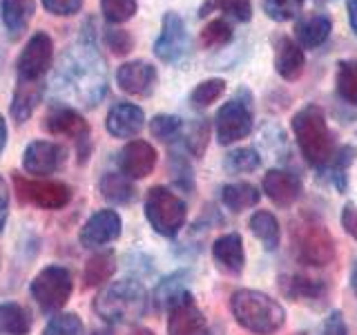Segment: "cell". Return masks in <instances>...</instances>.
<instances>
[{"label":"cell","instance_id":"obj_1","mask_svg":"<svg viewBox=\"0 0 357 335\" xmlns=\"http://www.w3.org/2000/svg\"><path fill=\"white\" fill-rule=\"evenodd\" d=\"M61 94L83 107H96L107 94V65L100 56L94 34H83L78 43L67 47L56 70Z\"/></svg>","mask_w":357,"mask_h":335},{"label":"cell","instance_id":"obj_2","mask_svg":"<svg viewBox=\"0 0 357 335\" xmlns=\"http://www.w3.org/2000/svg\"><path fill=\"white\" fill-rule=\"evenodd\" d=\"M293 134L301 156L315 170H326L333 163L335 154H337V145H335V134L328 128L326 112L319 105L308 103L295 112Z\"/></svg>","mask_w":357,"mask_h":335},{"label":"cell","instance_id":"obj_3","mask_svg":"<svg viewBox=\"0 0 357 335\" xmlns=\"http://www.w3.org/2000/svg\"><path fill=\"white\" fill-rule=\"evenodd\" d=\"M230 311L241 329L255 335H273L284 329L286 311L277 299L252 288H239L230 295Z\"/></svg>","mask_w":357,"mask_h":335},{"label":"cell","instance_id":"obj_4","mask_svg":"<svg viewBox=\"0 0 357 335\" xmlns=\"http://www.w3.org/2000/svg\"><path fill=\"white\" fill-rule=\"evenodd\" d=\"M148 290L137 279H119L98 290L94 313L107 324H134L148 311Z\"/></svg>","mask_w":357,"mask_h":335},{"label":"cell","instance_id":"obj_5","mask_svg":"<svg viewBox=\"0 0 357 335\" xmlns=\"http://www.w3.org/2000/svg\"><path fill=\"white\" fill-rule=\"evenodd\" d=\"M293 248L301 264L328 266L335 260V239L315 215H299L293 223Z\"/></svg>","mask_w":357,"mask_h":335},{"label":"cell","instance_id":"obj_6","mask_svg":"<svg viewBox=\"0 0 357 335\" xmlns=\"http://www.w3.org/2000/svg\"><path fill=\"white\" fill-rule=\"evenodd\" d=\"M145 219L161 237H176L188 219L185 201L165 186H152L145 195Z\"/></svg>","mask_w":357,"mask_h":335},{"label":"cell","instance_id":"obj_7","mask_svg":"<svg viewBox=\"0 0 357 335\" xmlns=\"http://www.w3.org/2000/svg\"><path fill=\"white\" fill-rule=\"evenodd\" d=\"M255 128L252 96L248 89H239L215 114V134L221 145H232L245 139Z\"/></svg>","mask_w":357,"mask_h":335},{"label":"cell","instance_id":"obj_8","mask_svg":"<svg viewBox=\"0 0 357 335\" xmlns=\"http://www.w3.org/2000/svg\"><path fill=\"white\" fill-rule=\"evenodd\" d=\"M72 290H74L72 273L59 264L45 266L29 284V295L45 315H56L67 304Z\"/></svg>","mask_w":357,"mask_h":335},{"label":"cell","instance_id":"obj_9","mask_svg":"<svg viewBox=\"0 0 357 335\" xmlns=\"http://www.w3.org/2000/svg\"><path fill=\"white\" fill-rule=\"evenodd\" d=\"M192 54V40L185 20L176 11H165L161 18V31L154 40V56L167 65H181Z\"/></svg>","mask_w":357,"mask_h":335},{"label":"cell","instance_id":"obj_10","mask_svg":"<svg viewBox=\"0 0 357 335\" xmlns=\"http://www.w3.org/2000/svg\"><path fill=\"white\" fill-rule=\"evenodd\" d=\"M54 63V40L47 31L31 34L16 61L18 83H45Z\"/></svg>","mask_w":357,"mask_h":335},{"label":"cell","instance_id":"obj_11","mask_svg":"<svg viewBox=\"0 0 357 335\" xmlns=\"http://www.w3.org/2000/svg\"><path fill=\"white\" fill-rule=\"evenodd\" d=\"M43 126L50 134H54V137L72 139L76 145L78 161L81 163L87 161L89 152H92V130H89V123L83 119L81 112L70 105H59L45 117Z\"/></svg>","mask_w":357,"mask_h":335},{"label":"cell","instance_id":"obj_12","mask_svg":"<svg viewBox=\"0 0 357 335\" xmlns=\"http://www.w3.org/2000/svg\"><path fill=\"white\" fill-rule=\"evenodd\" d=\"M14 186L18 199L22 204L36 206L43 210H61L72 201V188L63 181L52 179H29L22 174H14Z\"/></svg>","mask_w":357,"mask_h":335},{"label":"cell","instance_id":"obj_13","mask_svg":"<svg viewBox=\"0 0 357 335\" xmlns=\"http://www.w3.org/2000/svg\"><path fill=\"white\" fill-rule=\"evenodd\" d=\"M67 152L65 145L56 143V141H43L36 139L27 143L25 152H22V168L25 172L33 174V177H47L63 170V165L67 163Z\"/></svg>","mask_w":357,"mask_h":335},{"label":"cell","instance_id":"obj_14","mask_svg":"<svg viewBox=\"0 0 357 335\" xmlns=\"http://www.w3.org/2000/svg\"><path fill=\"white\" fill-rule=\"evenodd\" d=\"M165 311L167 335H208V322L190 290L181 297H176Z\"/></svg>","mask_w":357,"mask_h":335},{"label":"cell","instance_id":"obj_15","mask_svg":"<svg viewBox=\"0 0 357 335\" xmlns=\"http://www.w3.org/2000/svg\"><path fill=\"white\" fill-rule=\"evenodd\" d=\"M121 228H123V221L119 217L116 210L105 208V210H98L89 217L81 232H78V239L85 246V248H103V246L116 241L121 237Z\"/></svg>","mask_w":357,"mask_h":335},{"label":"cell","instance_id":"obj_16","mask_svg":"<svg viewBox=\"0 0 357 335\" xmlns=\"http://www.w3.org/2000/svg\"><path fill=\"white\" fill-rule=\"evenodd\" d=\"M156 161H159V154H156L154 145L143 139H134L126 143L119 152V170L128 179L150 177L156 168Z\"/></svg>","mask_w":357,"mask_h":335},{"label":"cell","instance_id":"obj_17","mask_svg":"<svg viewBox=\"0 0 357 335\" xmlns=\"http://www.w3.org/2000/svg\"><path fill=\"white\" fill-rule=\"evenodd\" d=\"M156 81V67L148 61H128L116 70V85L130 96H150Z\"/></svg>","mask_w":357,"mask_h":335},{"label":"cell","instance_id":"obj_18","mask_svg":"<svg viewBox=\"0 0 357 335\" xmlns=\"http://www.w3.org/2000/svg\"><path fill=\"white\" fill-rule=\"evenodd\" d=\"M273 65H275V72L284 78V81L293 83L297 78L304 74V67H306V54L304 47L293 40L290 36H279L273 38Z\"/></svg>","mask_w":357,"mask_h":335},{"label":"cell","instance_id":"obj_19","mask_svg":"<svg viewBox=\"0 0 357 335\" xmlns=\"http://www.w3.org/2000/svg\"><path fill=\"white\" fill-rule=\"evenodd\" d=\"M261 190L277 208H290L293 204H297L304 188H301V179L295 172L275 168V170H268L264 174Z\"/></svg>","mask_w":357,"mask_h":335},{"label":"cell","instance_id":"obj_20","mask_svg":"<svg viewBox=\"0 0 357 335\" xmlns=\"http://www.w3.org/2000/svg\"><path fill=\"white\" fill-rule=\"evenodd\" d=\"M212 260L226 275H241L245 266V248L239 232H226L212 244Z\"/></svg>","mask_w":357,"mask_h":335},{"label":"cell","instance_id":"obj_21","mask_svg":"<svg viewBox=\"0 0 357 335\" xmlns=\"http://www.w3.org/2000/svg\"><path fill=\"white\" fill-rule=\"evenodd\" d=\"M145 126V112L134 103L112 105L105 119V130L114 139H134Z\"/></svg>","mask_w":357,"mask_h":335},{"label":"cell","instance_id":"obj_22","mask_svg":"<svg viewBox=\"0 0 357 335\" xmlns=\"http://www.w3.org/2000/svg\"><path fill=\"white\" fill-rule=\"evenodd\" d=\"M333 31V20L328 14H321V11H312L297 18L295 22V38L304 50H317L324 43L331 38Z\"/></svg>","mask_w":357,"mask_h":335},{"label":"cell","instance_id":"obj_23","mask_svg":"<svg viewBox=\"0 0 357 335\" xmlns=\"http://www.w3.org/2000/svg\"><path fill=\"white\" fill-rule=\"evenodd\" d=\"M33 14H36V0H0V20L11 40L27 31Z\"/></svg>","mask_w":357,"mask_h":335},{"label":"cell","instance_id":"obj_24","mask_svg":"<svg viewBox=\"0 0 357 335\" xmlns=\"http://www.w3.org/2000/svg\"><path fill=\"white\" fill-rule=\"evenodd\" d=\"M279 288L282 293L295 302L301 299H319L326 293V284L321 279H312L308 275H301V273H293V275H282L279 277Z\"/></svg>","mask_w":357,"mask_h":335},{"label":"cell","instance_id":"obj_25","mask_svg":"<svg viewBox=\"0 0 357 335\" xmlns=\"http://www.w3.org/2000/svg\"><path fill=\"white\" fill-rule=\"evenodd\" d=\"M45 92V83H18L16 81V89H14V98H11V119L16 123H25L31 119L33 110L40 103Z\"/></svg>","mask_w":357,"mask_h":335},{"label":"cell","instance_id":"obj_26","mask_svg":"<svg viewBox=\"0 0 357 335\" xmlns=\"http://www.w3.org/2000/svg\"><path fill=\"white\" fill-rule=\"evenodd\" d=\"M98 193L105 201L116 206L132 204V201L137 199V188H134L132 179H128L123 172H107L100 177Z\"/></svg>","mask_w":357,"mask_h":335},{"label":"cell","instance_id":"obj_27","mask_svg":"<svg viewBox=\"0 0 357 335\" xmlns=\"http://www.w3.org/2000/svg\"><path fill=\"white\" fill-rule=\"evenodd\" d=\"M219 197H221V204L232 212H243L248 208H255L261 199L259 188L248 181H232V184L221 186Z\"/></svg>","mask_w":357,"mask_h":335},{"label":"cell","instance_id":"obj_28","mask_svg":"<svg viewBox=\"0 0 357 335\" xmlns=\"http://www.w3.org/2000/svg\"><path fill=\"white\" fill-rule=\"evenodd\" d=\"M250 232L257 239L261 241L266 251H277L279 244H282V228H279V221L273 212L268 210H257L248 221Z\"/></svg>","mask_w":357,"mask_h":335},{"label":"cell","instance_id":"obj_29","mask_svg":"<svg viewBox=\"0 0 357 335\" xmlns=\"http://www.w3.org/2000/svg\"><path fill=\"white\" fill-rule=\"evenodd\" d=\"M210 14H223V18L248 22L252 18L250 0H204L199 7V18H208Z\"/></svg>","mask_w":357,"mask_h":335},{"label":"cell","instance_id":"obj_30","mask_svg":"<svg viewBox=\"0 0 357 335\" xmlns=\"http://www.w3.org/2000/svg\"><path fill=\"white\" fill-rule=\"evenodd\" d=\"M114 273H116V255L112 251H100L85 262L83 282L85 286H100L107 284Z\"/></svg>","mask_w":357,"mask_h":335},{"label":"cell","instance_id":"obj_31","mask_svg":"<svg viewBox=\"0 0 357 335\" xmlns=\"http://www.w3.org/2000/svg\"><path fill=\"white\" fill-rule=\"evenodd\" d=\"M31 331V313L16 304L3 302L0 304V333L3 335H29Z\"/></svg>","mask_w":357,"mask_h":335},{"label":"cell","instance_id":"obj_32","mask_svg":"<svg viewBox=\"0 0 357 335\" xmlns=\"http://www.w3.org/2000/svg\"><path fill=\"white\" fill-rule=\"evenodd\" d=\"M188 290H190V273L188 271H178V273L167 275L163 282L156 286L154 302H156V306L165 311L176 297H181L183 293H188Z\"/></svg>","mask_w":357,"mask_h":335},{"label":"cell","instance_id":"obj_33","mask_svg":"<svg viewBox=\"0 0 357 335\" xmlns=\"http://www.w3.org/2000/svg\"><path fill=\"white\" fill-rule=\"evenodd\" d=\"M335 87H337V96L344 103L357 107V59H346L337 63Z\"/></svg>","mask_w":357,"mask_h":335},{"label":"cell","instance_id":"obj_34","mask_svg":"<svg viewBox=\"0 0 357 335\" xmlns=\"http://www.w3.org/2000/svg\"><path fill=\"white\" fill-rule=\"evenodd\" d=\"M232 38H234V29L230 25V20L223 16L210 20L199 34V43L204 50H221V47H226V45H230Z\"/></svg>","mask_w":357,"mask_h":335},{"label":"cell","instance_id":"obj_35","mask_svg":"<svg viewBox=\"0 0 357 335\" xmlns=\"http://www.w3.org/2000/svg\"><path fill=\"white\" fill-rule=\"evenodd\" d=\"M261 165V154L257 148H237L223 156V170L228 174L255 172Z\"/></svg>","mask_w":357,"mask_h":335},{"label":"cell","instance_id":"obj_36","mask_svg":"<svg viewBox=\"0 0 357 335\" xmlns=\"http://www.w3.org/2000/svg\"><path fill=\"white\" fill-rule=\"evenodd\" d=\"M208 139H210V126L206 119H195V121L185 123L181 141L185 145V150L192 156H197V159L204 156V152L208 148Z\"/></svg>","mask_w":357,"mask_h":335},{"label":"cell","instance_id":"obj_37","mask_svg":"<svg viewBox=\"0 0 357 335\" xmlns=\"http://www.w3.org/2000/svg\"><path fill=\"white\" fill-rule=\"evenodd\" d=\"M223 92H226V81H223V78H206V81L195 85L188 100L192 107L204 110V107H210L212 103H215L219 96H223Z\"/></svg>","mask_w":357,"mask_h":335},{"label":"cell","instance_id":"obj_38","mask_svg":"<svg viewBox=\"0 0 357 335\" xmlns=\"http://www.w3.org/2000/svg\"><path fill=\"white\" fill-rule=\"evenodd\" d=\"M185 121L178 119L174 114H156L150 121V132L154 139H159L163 143H174L183 137Z\"/></svg>","mask_w":357,"mask_h":335},{"label":"cell","instance_id":"obj_39","mask_svg":"<svg viewBox=\"0 0 357 335\" xmlns=\"http://www.w3.org/2000/svg\"><path fill=\"white\" fill-rule=\"evenodd\" d=\"M137 0H100V14L109 25H123L137 16Z\"/></svg>","mask_w":357,"mask_h":335},{"label":"cell","instance_id":"obj_40","mask_svg":"<svg viewBox=\"0 0 357 335\" xmlns=\"http://www.w3.org/2000/svg\"><path fill=\"white\" fill-rule=\"evenodd\" d=\"M355 156H357V150L353 148V145H344V148H337V154H335L333 163L328 165L333 181H335V186H337V190H342V193L349 188V168L355 163Z\"/></svg>","mask_w":357,"mask_h":335},{"label":"cell","instance_id":"obj_41","mask_svg":"<svg viewBox=\"0 0 357 335\" xmlns=\"http://www.w3.org/2000/svg\"><path fill=\"white\" fill-rule=\"evenodd\" d=\"M306 0H264V14L275 22H288L299 18Z\"/></svg>","mask_w":357,"mask_h":335},{"label":"cell","instance_id":"obj_42","mask_svg":"<svg viewBox=\"0 0 357 335\" xmlns=\"http://www.w3.org/2000/svg\"><path fill=\"white\" fill-rule=\"evenodd\" d=\"M43 335H83V322L76 313H56L45 324Z\"/></svg>","mask_w":357,"mask_h":335},{"label":"cell","instance_id":"obj_43","mask_svg":"<svg viewBox=\"0 0 357 335\" xmlns=\"http://www.w3.org/2000/svg\"><path fill=\"white\" fill-rule=\"evenodd\" d=\"M170 172H172V179H174V184L178 188H183V190H192L195 188L192 168H190V161L185 159L183 154H176V152L170 154Z\"/></svg>","mask_w":357,"mask_h":335},{"label":"cell","instance_id":"obj_44","mask_svg":"<svg viewBox=\"0 0 357 335\" xmlns=\"http://www.w3.org/2000/svg\"><path fill=\"white\" fill-rule=\"evenodd\" d=\"M105 45H107V50H112L114 56H126L134 50V38H132V34L126 29L109 27V29H105Z\"/></svg>","mask_w":357,"mask_h":335},{"label":"cell","instance_id":"obj_45","mask_svg":"<svg viewBox=\"0 0 357 335\" xmlns=\"http://www.w3.org/2000/svg\"><path fill=\"white\" fill-rule=\"evenodd\" d=\"M45 11L52 16L67 18V16H76L78 11L83 9V0H40Z\"/></svg>","mask_w":357,"mask_h":335},{"label":"cell","instance_id":"obj_46","mask_svg":"<svg viewBox=\"0 0 357 335\" xmlns=\"http://www.w3.org/2000/svg\"><path fill=\"white\" fill-rule=\"evenodd\" d=\"M321 335H349V327H346V320L340 311L328 313V318L324 320Z\"/></svg>","mask_w":357,"mask_h":335},{"label":"cell","instance_id":"obj_47","mask_svg":"<svg viewBox=\"0 0 357 335\" xmlns=\"http://www.w3.org/2000/svg\"><path fill=\"white\" fill-rule=\"evenodd\" d=\"M340 221H342L344 230L349 232L351 237L357 241V206H355V204H346V206L342 208V217H340Z\"/></svg>","mask_w":357,"mask_h":335},{"label":"cell","instance_id":"obj_48","mask_svg":"<svg viewBox=\"0 0 357 335\" xmlns=\"http://www.w3.org/2000/svg\"><path fill=\"white\" fill-rule=\"evenodd\" d=\"M9 201H11V195H9V186L0 174V232L5 230L7 226V219H9Z\"/></svg>","mask_w":357,"mask_h":335},{"label":"cell","instance_id":"obj_49","mask_svg":"<svg viewBox=\"0 0 357 335\" xmlns=\"http://www.w3.org/2000/svg\"><path fill=\"white\" fill-rule=\"evenodd\" d=\"M346 11H349L351 29L355 31V36H357V0H346Z\"/></svg>","mask_w":357,"mask_h":335},{"label":"cell","instance_id":"obj_50","mask_svg":"<svg viewBox=\"0 0 357 335\" xmlns=\"http://www.w3.org/2000/svg\"><path fill=\"white\" fill-rule=\"evenodd\" d=\"M7 139H9V130H7V123H5L3 114H0V154H3L7 148Z\"/></svg>","mask_w":357,"mask_h":335},{"label":"cell","instance_id":"obj_51","mask_svg":"<svg viewBox=\"0 0 357 335\" xmlns=\"http://www.w3.org/2000/svg\"><path fill=\"white\" fill-rule=\"evenodd\" d=\"M351 284H353V290L357 293V262H355V266H353V273H351Z\"/></svg>","mask_w":357,"mask_h":335},{"label":"cell","instance_id":"obj_52","mask_svg":"<svg viewBox=\"0 0 357 335\" xmlns=\"http://www.w3.org/2000/svg\"><path fill=\"white\" fill-rule=\"evenodd\" d=\"M132 335H154V331L143 329V327H141V329H134V331H132Z\"/></svg>","mask_w":357,"mask_h":335},{"label":"cell","instance_id":"obj_53","mask_svg":"<svg viewBox=\"0 0 357 335\" xmlns=\"http://www.w3.org/2000/svg\"><path fill=\"white\" fill-rule=\"evenodd\" d=\"M94 335H112V333H109V331H96Z\"/></svg>","mask_w":357,"mask_h":335},{"label":"cell","instance_id":"obj_54","mask_svg":"<svg viewBox=\"0 0 357 335\" xmlns=\"http://www.w3.org/2000/svg\"><path fill=\"white\" fill-rule=\"evenodd\" d=\"M319 3H331V0H319Z\"/></svg>","mask_w":357,"mask_h":335},{"label":"cell","instance_id":"obj_55","mask_svg":"<svg viewBox=\"0 0 357 335\" xmlns=\"http://www.w3.org/2000/svg\"><path fill=\"white\" fill-rule=\"evenodd\" d=\"M355 295H357V293H355Z\"/></svg>","mask_w":357,"mask_h":335}]
</instances>
